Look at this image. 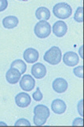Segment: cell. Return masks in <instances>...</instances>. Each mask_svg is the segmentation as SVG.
Here are the masks:
<instances>
[{
	"label": "cell",
	"mask_w": 84,
	"mask_h": 127,
	"mask_svg": "<svg viewBox=\"0 0 84 127\" xmlns=\"http://www.w3.org/2000/svg\"><path fill=\"white\" fill-rule=\"evenodd\" d=\"M53 14L58 19H66L71 15L72 8L67 2H58L53 7Z\"/></svg>",
	"instance_id": "cell-1"
},
{
	"label": "cell",
	"mask_w": 84,
	"mask_h": 127,
	"mask_svg": "<svg viewBox=\"0 0 84 127\" xmlns=\"http://www.w3.org/2000/svg\"><path fill=\"white\" fill-rule=\"evenodd\" d=\"M62 52L59 47L52 46L45 52L43 55V59L47 63L50 65H58L61 62Z\"/></svg>",
	"instance_id": "cell-2"
},
{
	"label": "cell",
	"mask_w": 84,
	"mask_h": 127,
	"mask_svg": "<svg viewBox=\"0 0 84 127\" xmlns=\"http://www.w3.org/2000/svg\"><path fill=\"white\" fill-rule=\"evenodd\" d=\"M34 31L39 38H45L50 34L51 27L46 20H40L35 24Z\"/></svg>",
	"instance_id": "cell-3"
},
{
	"label": "cell",
	"mask_w": 84,
	"mask_h": 127,
	"mask_svg": "<svg viewBox=\"0 0 84 127\" xmlns=\"http://www.w3.org/2000/svg\"><path fill=\"white\" fill-rule=\"evenodd\" d=\"M19 86L24 91H31L35 86V81L30 74H25L21 78Z\"/></svg>",
	"instance_id": "cell-4"
},
{
	"label": "cell",
	"mask_w": 84,
	"mask_h": 127,
	"mask_svg": "<svg viewBox=\"0 0 84 127\" xmlns=\"http://www.w3.org/2000/svg\"><path fill=\"white\" fill-rule=\"evenodd\" d=\"M52 31L54 34L57 36V37L58 38L63 37L67 31V25L62 20L57 21L53 24Z\"/></svg>",
	"instance_id": "cell-5"
},
{
	"label": "cell",
	"mask_w": 84,
	"mask_h": 127,
	"mask_svg": "<svg viewBox=\"0 0 84 127\" xmlns=\"http://www.w3.org/2000/svg\"><path fill=\"white\" fill-rule=\"evenodd\" d=\"M31 74L33 77L38 79H42L46 74V68L42 63H35L31 67Z\"/></svg>",
	"instance_id": "cell-6"
},
{
	"label": "cell",
	"mask_w": 84,
	"mask_h": 127,
	"mask_svg": "<svg viewBox=\"0 0 84 127\" xmlns=\"http://www.w3.org/2000/svg\"><path fill=\"white\" fill-rule=\"evenodd\" d=\"M63 60L64 64H66L67 66H75L79 63V58L77 53L73 52V51H67L64 54Z\"/></svg>",
	"instance_id": "cell-7"
},
{
	"label": "cell",
	"mask_w": 84,
	"mask_h": 127,
	"mask_svg": "<svg viewBox=\"0 0 84 127\" xmlns=\"http://www.w3.org/2000/svg\"><path fill=\"white\" fill-rule=\"evenodd\" d=\"M31 102V97L28 94L21 92L15 96V103L20 108L27 107Z\"/></svg>",
	"instance_id": "cell-8"
},
{
	"label": "cell",
	"mask_w": 84,
	"mask_h": 127,
	"mask_svg": "<svg viewBox=\"0 0 84 127\" xmlns=\"http://www.w3.org/2000/svg\"><path fill=\"white\" fill-rule=\"evenodd\" d=\"M21 73L15 68L10 67L6 73V79L10 84H16L19 82Z\"/></svg>",
	"instance_id": "cell-9"
},
{
	"label": "cell",
	"mask_w": 84,
	"mask_h": 127,
	"mask_svg": "<svg viewBox=\"0 0 84 127\" xmlns=\"http://www.w3.org/2000/svg\"><path fill=\"white\" fill-rule=\"evenodd\" d=\"M68 83L67 80L63 78H58L54 79L52 83L53 90L58 94H63L67 90Z\"/></svg>",
	"instance_id": "cell-10"
},
{
	"label": "cell",
	"mask_w": 84,
	"mask_h": 127,
	"mask_svg": "<svg viewBox=\"0 0 84 127\" xmlns=\"http://www.w3.org/2000/svg\"><path fill=\"white\" fill-rule=\"evenodd\" d=\"M39 57V51L35 48H27L23 52V59L27 63H34L37 62Z\"/></svg>",
	"instance_id": "cell-11"
},
{
	"label": "cell",
	"mask_w": 84,
	"mask_h": 127,
	"mask_svg": "<svg viewBox=\"0 0 84 127\" xmlns=\"http://www.w3.org/2000/svg\"><path fill=\"white\" fill-rule=\"evenodd\" d=\"M51 110L54 114H62L67 110V105L61 99H54L51 102Z\"/></svg>",
	"instance_id": "cell-12"
},
{
	"label": "cell",
	"mask_w": 84,
	"mask_h": 127,
	"mask_svg": "<svg viewBox=\"0 0 84 127\" xmlns=\"http://www.w3.org/2000/svg\"><path fill=\"white\" fill-rule=\"evenodd\" d=\"M18 24H19V19L15 16H6L2 19V25L6 29H13L16 27Z\"/></svg>",
	"instance_id": "cell-13"
},
{
	"label": "cell",
	"mask_w": 84,
	"mask_h": 127,
	"mask_svg": "<svg viewBox=\"0 0 84 127\" xmlns=\"http://www.w3.org/2000/svg\"><path fill=\"white\" fill-rule=\"evenodd\" d=\"M35 16L38 19L40 20H48L50 17V10L45 6H40L35 11Z\"/></svg>",
	"instance_id": "cell-14"
},
{
	"label": "cell",
	"mask_w": 84,
	"mask_h": 127,
	"mask_svg": "<svg viewBox=\"0 0 84 127\" xmlns=\"http://www.w3.org/2000/svg\"><path fill=\"white\" fill-rule=\"evenodd\" d=\"M34 114L41 116L47 119L50 117V110L44 105H38L34 108Z\"/></svg>",
	"instance_id": "cell-15"
},
{
	"label": "cell",
	"mask_w": 84,
	"mask_h": 127,
	"mask_svg": "<svg viewBox=\"0 0 84 127\" xmlns=\"http://www.w3.org/2000/svg\"><path fill=\"white\" fill-rule=\"evenodd\" d=\"M10 67L15 68L19 70L21 74H24L27 70V65L23 60L21 59H16L12 62V63L10 64Z\"/></svg>",
	"instance_id": "cell-16"
},
{
	"label": "cell",
	"mask_w": 84,
	"mask_h": 127,
	"mask_svg": "<svg viewBox=\"0 0 84 127\" xmlns=\"http://www.w3.org/2000/svg\"><path fill=\"white\" fill-rule=\"evenodd\" d=\"M74 19L77 23H83V7L79 6L76 9V11L74 15Z\"/></svg>",
	"instance_id": "cell-17"
},
{
	"label": "cell",
	"mask_w": 84,
	"mask_h": 127,
	"mask_svg": "<svg viewBox=\"0 0 84 127\" xmlns=\"http://www.w3.org/2000/svg\"><path fill=\"white\" fill-rule=\"evenodd\" d=\"M33 121H34V123H35V126H42L46 123V118L41 117V116L35 114L34 118H33Z\"/></svg>",
	"instance_id": "cell-18"
},
{
	"label": "cell",
	"mask_w": 84,
	"mask_h": 127,
	"mask_svg": "<svg viewBox=\"0 0 84 127\" xmlns=\"http://www.w3.org/2000/svg\"><path fill=\"white\" fill-rule=\"evenodd\" d=\"M32 97H33V99H34L35 101H41L42 99L43 96H42V94L41 93V91H40L39 87H37L36 91L35 93H33Z\"/></svg>",
	"instance_id": "cell-19"
},
{
	"label": "cell",
	"mask_w": 84,
	"mask_h": 127,
	"mask_svg": "<svg viewBox=\"0 0 84 127\" xmlns=\"http://www.w3.org/2000/svg\"><path fill=\"white\" fill-rule=\"evenodd\" d=\"M73 71H74V74L75 76H77V77L80 78H83V66H79L75 67L74 70H73Z\"/></svg>",
	"instance_id": "cell-20"
},
{
	"label": "cell",
	"mask_w": 84,
	"mask_h": 127,
	"mask_svg": "<svg viewBox=\"0 0 84 127\" xmlns=\"http://www.w3.org/2000/svg\"><path fill=\"white\" fill-rule=\"evenodd\" d=\"M15 126H31V123L29 122L27 119H25V118H20L14 124Z\"/></svg>",
	"instance_id": "cell-21"
},
{
	"label": "cell",
	"mask_w": 84,
	"mask_h": 127,
	"mask_svg": "<svg viewBox=\"0 0 84 127\" xmlns=\"http://www.w3.org/2000/svg\"><path fill=\"white\" fill-rule=\"evenodd\" d=\"M8 6V1L7 0H0V12L5 10Z\"/></svg>",
	"instance_id": "cell-22"
},
{
	"label": "cell",
	"mask_w": 84,
	"mask_h": 127,
	"mask_svg": "<svg viewBox=\"0 0 84 127\" xmlns=\"http://www.w3.org/2000/svg\"><path fill=\"white\" fill-rule=\"evenodd\" d=\"M77 110H78L79 114L81 116H83V99L80 100L79 102L78 103V105H77Z\"/></svg>",
	"instance_id": "cell-23"
},
{
	"label": "cell",
	"mask_w": 84,
	"mask_h": 127,
	"mask_svg": "<svg viewBox=\"0 0 84 127\" xmlns=\"http://www.w3.org/2000/svg\"><path fill=\"white\" fill-rule=\"evenodd\" d=\"M72 125L74 126H83V119L82 118H75V120L73 121Z\"/></svg>",
	"instance_id": "cell-24"
},
{
	"label": "cell",
	"mask_w": 84,
	"mask_h": 127,
	"mask_svg": "<svg viewBox=\"0 0 84 127\" xmlns=\"http://www.w3.org/2000/svg\"><path fill=\"white\" fill-rule=\"evenodd\" d=\"M83 46H82L81 47L79 48V54H80V57L83 59Z\"/></svg>",
	"instance_id": "cell-25"
},
{
	"label": "cell",
	"mask_w": 84,
	"mask_h": 127,
	"mask_svg": "<svg viewBox=\"0 0 84 127\" xmlns=\"http://www.w3.org/2000/svg\"><path fill=\"white\" fill-rule=\"evenodd\" d=\"M0 125H2V126H6V124H5V123H2V122H0Z\"/></svg>",
	"instance_id": "cell-26"
},
{
	"label": "cell",
	"mask_w": 84,
	"mask_h": 127,
	"mask_svg": "<svg viewBox=\"0 0 84 127\" xmlns=\"http://www.w3.org/2000/svg\"><path fill=\"white\" fill-rule=\"evenodd\" d=\"M19 1H23V2H25V1H29V0H19Z\"/></svg>",
	"instance_id": "cell-27"
}]
</instances>
